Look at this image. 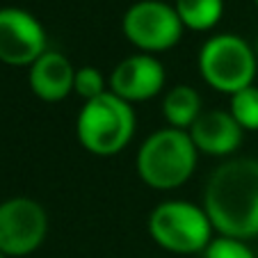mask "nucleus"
Masks as SVG:
<instances>
[{
  "label": "nucleus",
  "instance_id": "5",
  "mask_svg": "<svg viewBox=\"0 0 258 258\" xmlns=\"http://www.w3.org/2000/svg\"><path fill=\"white\" fill-rule=\"evenodd\" d=\"M199 71L213 89L233 96L253 83L256 55L238 34H217L201 46Z\"/></svg>",
  "mask_w": 258,
  "mask_h": 258
},
{
  "label": "nucleus",
  "instance_id": "12",
  "mask_svg": "<svg viewBox=\"0 0 258 258\" xmlns=\"http://www.w3.org/2000/svg\"><path fill=\"white\" fill-rule=\"evenodd\" d=\"M162 114L171 128L185 131L201 117V96L190 85H176L162 101Z\"/></svg>",
  "mask_w": 258,
  "mask_h": 258
},
{
  "label": "nucleus",
  "instance_id": "16",
  "mask_svg": "<svg viewBox=\"0 0 258 258\" xmlns=\"http://www.w3.org/2000/svg\"><path fill=\"white\" fill-rule=\"evenodd\" d=\"M206 258H256L251 253V249L242 242V240L235 238H215L210 240V244L204 251Z\"/></svg>",
  "mask_w": 258,
  "mask_h": 258
},
{
  "label": "nucleus",
  "instance_id": "15",
  "mask_svg": "<svg viewBox=\"0 0 258 258\" xmlns=\"http://www.w3.org/2000/svg\"><path fill=\"white\" fill-rule=\"evenodd\" d=\"M73 89L85 101H92V98L105 94V78H103V73L96 67H80V69H76Z\"/></svg>",
  "mask_w": 258,
  "mask_h": 258
},
{
  "label": "nucleus",
  "instance_id": "14",
  "mask_svg": "<svg viewBox=\"0 0 258 258\" xmlns=\"http://www.w3.org/2000/svg\"><path fill=\"white\" fill-rule=\"evenodd\" d=\"M231 114L242 131H258V87L240 89L231 96Z\"/></svg>",
  "mask_w": 258,
  "mask_h": 258
},
{
  "label": "nucleus",
  "instance_id": "6",
  "mask_svg": "<svg viewBox=\"0 0 258 258\" xmlns=\"http://www.w3.org/2000/svg\"><path fill=\"white\" fill-rule=\"evenodd\" d=\"M123 37L144 53H162L183 37V23L174 7L160 0H140L121 19Z\"/></svg>",
  "mask_w": 258,
  "mask_h": 258
},
{
  "label": "nucleus",
  "instance_id": "4",
  "mask_svg": "<svg viewBox=\"0 0 258 258\" xmlns=\"http://www.w3.org/2000/svg\"><path fill=\"white\" fill-rule=\"evenodd\" d=\"M149 233L167 251L197 253L206 251L213 240V224L201 206L190 201H165L153 208Z\"/></svg>",
  "mask_w": 258,
  "mask_h": 258
},
{
  "label": "nucleus",
  "instance_id": "9",
  "mask_svg": "<svg viewBox=\"0 0 258 258\" xmlns=\"http://www.w3.org/2000/svg\"><path fill=\"white\" fill-rule=\"evenodd\" d=\"M165 85V67L153 55L142 53L121 59L110 76V89L128 103L146 101L160 94Z\"/></svg>",
  "mask_w": 258,
  "mask_h": 258
},
{
  "label": "nucleus",
  "instance_id": "1",
  "mask_svg": "<svg viewBox=\"0 0 258 258\" xmlns=\"http://www.w3.org/2000/svg\"><path fill=\"white\" fill-rule=\"evenodd\" d=\"M204 210L213 229L224 238L258 235V160L233 158L210 174L204 190Z\"/></svg>",
  "mask_w": 258,
  "mask_h": 258
},
{
  "label": "nucleus",
  "instance_id": "10",
  "mask_svg": "<svg viewBox=\"0 0 258 258\" xmlns=\"http://www.w3.org/2000/svg\"><path fill=\"white\" fill-rule=\"evenodd\" d=\"M190 137L197 151L208 156H229L242 142V128L226 110H208L192 123Z\"/></svg>",
  "mask_w": 258,
  "mask_h": 258
},
{
  "label": "nucleus",
  "instance_id": "8",
  "mask_svg": "<svg viewBox=\"0 0 258 258\" xmlns=\"http://www.w3.org/2000/svg\"><path fill=\"white\" fill-rule=\"evenodd\" d=\"M46 53V30L30 12L19 7L0 10V62L32 67Z\"/></svg>",
  "mask_w": 258,
  "mask_h": 258
},
{
  "label": "nucleus",
  "instance_id": "2",
  "mask_svg": "<svg viewBox=\"0 0 258 258\" xmlns=\"http://www.w3.org/2000/svg\"><path fill=\"white\" fill-rule=\"evenodd\" d=\"M197 146L190 133L162 128L144 140L137 151V174L153 190H176L197 167Z\"/></svg>",
  "mask_w": 258,
  "mask_h": 258
},
{
  "label": "nucleus",
  "instance_id": "19",
  "mask_svg": "<svg viewBox=\"0 0 258 258\" xmlns=\"http://www.w3.org/2000/svg\"><path fill=\"white\" fill-rule=\"evenodd\" d=\"M253 3H256V5H258V0H253Z\"/></svg>",
  "mask_w": 258,
  "mask_h": 258
},
{
  "label": "nucleus",
  "instance_id": "3",
  "mask_svg": "<svg viewBox=\"0 0 258 258\" xmlns=\"http://www.w3.org/2000/svg\"><path fill=\"white\" fill-rule=\"evenodd\" d=\"M76 133L83 149L94 156H114L123 151L135 133V112L128 101L105 92L85 101L76 121Z\"/></svg>",
  "mask_w": 258,
  "mask_h": 258
},
{
  "label": "nucleus",
  "instance_id": "11",
  "mask_svg": "<svg viewBox=\"0 0 258 258\" xmlns=\"http://www.w3.org/2000/svg\"><path fill=\"white\" fill-rule=\"evenodd\" d=\"M73 80H76V69L57 50H46L30 67L28 73L32 94L46 103H57L67 98L73 89Z\"/></svg>",
  "mask_w": 258,
  "mask_h": 258
},
{
  "label": "nucleus",
  "instance_id": "17",
  "mask_svg": "<svg viewBox=\"0 0 258 258\" xmlns=\"http://www.w3.org/2000/svg\"><path fill=\"white\" fill-rule=\"evenodd\" d=\"M256 57H258V41H256Z\"/></svg>",
  "mask_w": 258,
  "mask_h": 258
},
{
  "label": "nucleus",
  "instance_id": "18",
  "mask_svg": "<svg viewBox=\"0 0 258 258\" xmlns=\"http://www.w3.org/2000/svg\"><path fill=\"white\" fill-rule=\"evenodd\" d=\"M0 258H7V256H5V253H0Z\"/></svg>",
  "mask_w": 258,
  "mask_h": 258
},
{
  "label": "nucleus",
  "instance_id": "13",
  "mask_svg": "<svg viewBox=\"0 0 258 258\" xmlns=\"http://www.w3.org/2000/svg\"><path fill=\"white\" fill-rule=\"evenodd\" d=\"M174 10L183 28L204 32L219 23L224 14V0H176Z\"/></svg>",
  "mask_w": 258,
  "mask_h": 258
},
{
  "label": "nucleus",
  "instance_id": "7",
  "mask_svg": "<svg viewBox=\"0 0 258 258\" xmlns=\"http://www.w3.org/2000/svg\"><path fill=\"white\" fill-rule=\"evenodd\" d=\"M48 231V217L39 201L12 197L0 204V253L28 256L39 247Z\"/></svg>",
  "mask_w": 258,
  "mask_h": 258
}]
</instances>
